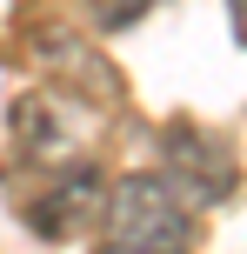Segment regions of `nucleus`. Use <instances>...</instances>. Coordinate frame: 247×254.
Masks as SVG:
<instances>
[{
    "instance_id": "5",
    "label": "nucleus",
    "mask_w": 247,
    "mask_h": 254,
    "mask_svg": "<svg viewBox=\"0 0 247 254\" xmlns=\"http://www.w3.org/2000/svg\"><path fill=\"white\" fill-rule=\"evenodd\" d=\"M227 13H234V34H241V47H247V0H227Z\"/></svg>"
},
{
    "instance_id": "3",
    "label": "nucleus",
    "mask_w": 247,
    "mask_h": 254,
    "mask_svg": "<svg viewBox=\"0 0 247 254\" xmlns=\"http://www.w3.org/2000/svg\"><path fill=\"white\" fill-rule=\"evenodd\" d=\"M94 201H100V174L94 167H74V174H60V188H47L34 201V228L40 234H74L80 214H94Z\"/></svg>"
},
{
    "instance_id": "1",
    "label": "nucleus",
    "mask_w": 247,
    "mask_h": 254,
    "mask_svg": "<svg viewBox=\"0 0 247 254\" xmlns=\"http://www.w3.org/2000/svg\"><path fill=\"white\" fill-rule=\"evenodd\" d=\"M100 254H187V201L167 174H127L107 194Z\"/></svg>"
},
{
    "instance_id": "2",
    "label": "nucleus",
    "mask_w": 247,
    "mask_h": 254,
    "mask_svg": "<svg viewBox=\"0 0 247 254\" xmlns=\"http://www.w3.org/2000/svg\"><path fill=\"white\" fill-rule=\"evenodd\" d=\"M167 181L187 207H214L227 188H234V154H227L221 134L207 127H174L167 134Z\"/></svg>"
},
{
    "instance_id": "4",
    "label": "nucleus",
    "mask_w": 247,
    "mask_h": 254,
    "mask_svg": "<svg viewBox=\"0 0 247 254\" xmlns=\"http://www.w3.org/2000/svg\"><path fill=\"white\" fill-rule=\"evenodd\" d=\"M147 7H154V0H87V20L100 27V34H120V27H134Z\"/></svg>"
}]
</instances>
